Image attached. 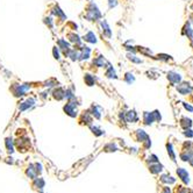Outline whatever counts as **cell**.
I'll use <instances>...</instances> for the list:
<instances>
[{"label": "cell", "mask_w": 193, "mask_h": 193, "mask_svg": "<svg viewBox=\"0 0 193 193\" xmlns=\"http://www.w3.org/2000/svg\"><path fill=\"white\" fill-rule=\"evenodd\" d=\"M27 88H28V86L14 84V85L12 86L11 91H12V93H13V96H14V97H22L26 93V91H27Z\"/></svg>", "instance_id": "6da1fadb"}, {"label": "cell", "mask_w": 193, "mask_h": 193, "mask_svg": "<svg viewBox=\"0 0 193 193\" xmlns=\"http://www.w3.org/2000/svg\"><path fill=\"white\" fill-rule=\"evenodd\" d=\"M64 112H65L69 117H71V118H74V117H77V113H78V111H77V106H76V104H73L72 101H69L68 104L64 106Z\"/></svg>", "instance_id": "7a4b0ae2"}, {"label": "cell", "mask_w": 193, "mask_h": 193, "mask_svg": "<svg viewBox=\"0 0 193 193\" xmlns=\"http://www.w3.org/2000/svg\"><path fill=\"white\" fill-rule=\"evenodd\" d=\"M177 90H178V92L180 93V94H183V96H187V94H191L193 92V87L190 84H187V83L179 84Z\"/></svg>", "instance_id": "3957f363"}, {"label": "cell", "mask_w": 193, "mask_h": 193, "mask_svg": "<svg viewBox=\"0 0 193 193\" xmlns=\"http://www.w3.org/2000/svg\"><path fill=\"white\" fill-rule=\"evenodd\" d=\"M168 79L171 84H179L182 82V76L175 71H170L168 73Z\"/></svg>", "instance_id": "277c9868"}, {"label": "cell", "mask_w": 193, "mask_h": 193, "mask_svg": "<svg viewBox=\"0 0 193 193\" xmlns=\"http://www.w3.org/2000/svg\"><path fill=\"white\" fill-rule=\"evenodd\" d=\"M177 173H178L179 178H180L185 184H188V183H190V179H188V178H190V176H188V172H187L185 169L179 168V169L177 170Z\"/></svg>", "instance_id": "5b68a950"}, {"label": "cell", "mask_w": 193, "mask_h": 193, "mask_svg": "<svg viewBox=\"0 0 193 193\" xmlns=\"http://www.w3.org/2000/svg\"><path fill=\"white\" fill-rule=\"evenodd\" d=\"M124 120L127 122H135V121H137V114H136V112L135 111L127 112L126 115H124Z\"/></svg>", "instance_id": "8992f818"}, {"label": "cell", "mask_w": 193, "mask_h": 193, "mask_svg": "<svg viewBox=\"0 0 193 193\" xmlns=\"http://www.w3.org/2000/svg\"><path fill=\"white\" fill-rule=\"evenodd\" d=\"M53 96H54V98L56 100H62L63 98H65V92L63 91V88L58 87V88H56L55 91L53 92Z\"/></svg>", "instance_id": "52a82bcc"}, {"label": "cell", "mask_w": 193, "mask_h": 193, "mask_svg": "<svg viewBox=\"0 0 193 193\" xmlns=\"http://www.w3.org/2000/svg\"><path fill=\"white\" fill-rule=\"evenodd\" d=\"M143 121H144V123L146 124H151L153 121V115H152V113H149V112H144L143 113Z\"/></svg>", "instance_id": "ba28073f"}, {"label": "cell", "mask_w": 193, "mask_h": 193, "mask_svg": "<svg viewBox=\"0 0 193 193\" xmlns=\"http://www.w3.org/2000/svg\"><path fill=\"white\" fill-rule=\"evenodd\" d=\"M136 135H137V141H138V142H144L146 140L149 138V136L144 133V130H141V129H138L136 132Z\"/></svg>", "instance_id": "9c48e42d"}, {"label": "cell", "mask_w": 193, "mask_h": 193, "mask_svg": "<svg viewBox=\"0 0 193 193\" xmlns=\"http://www.w3.org/2000/svg\"><path fill=\"white\" fill-rule=\"evenodd\" d=\"M84 41L90 42V43H96V42H97V40H96V35H94V33L88 32V33L84 36Z\"/></svg>", "instance_id": "30bf717a"}, {"label": "cell", "mask_w": 193, "mask_h": 193, "mask_svg": "<svg viewBox=\"0 0 193 193\" xmlns=\"http://www.w3.org/2000/svg\"><path fill=\"white\" fill-rule=\"evenodd\" d=\"M34 102H35V100H34V99H28L26 102H22V105L20 106V111H24V109L29 108L30 106H33V105H34Z\"/></svg>", "instance_id": "8fae6325"}, {"label": "cell", "mask_w": 193, "mask_h": 193, "mask_svg": "<svg viewBox=\"0 0 193 193\" xmlns=\"http://www.w3.org/2000/svg\"><path fill=\"white\" fill-rule=\"evenodd\" d=\"M180 126L184 127L185 129H187V128H191V126H192V120L188 119V118H183V119L180 120Z\"/></svg>", "instance_id": "7c38bea8"}, {"label": "cell", "mask_w": 193, "mask_h": 193, "mask_svg": "<svg viewBox=\"0 0 193 193\" xmlns=\"http://www.w3.org/2000/svg\"><path fill=\"white\" fill-rule=\"evenodd\" d=\"M27 176H29V178H32V179H35V178H36L37 171H36V169H34V165H30L29 168H28V170H27Z\"/></svg>", "instance_id": "4fadbf2b"}, {"label": "cell", "mask_w": 193, "mask_h": 193, "mask_svg": "<svg viewBox=\"0 0 193 193\" xmlns=\"http://www.w3.org/2000/svg\"><path fill=\"white\" fill-rule=\"evenodd\" d=\"M162 168H163V166L161 164H158V162H157L155 165H150V171L152 173H158V172L162 171Z\"/></svg>", "instance_id": "5bb4252c"}, {"label": "cell", "mask_w": 193, "mask_h": 193, "mask_svg": "<svg viewBox=\"0 0 193 193\" xmlns=\"http://www.w3.org/2000/svg\"><path fill=\"white\" fill-rule=\"evenodd\" d=\"M84 80H85V83H86L87 86H92V85H94V78H93L91 74H85Z\"/></svg>", "instance_id": "9a60e30c"}, {"label": "cell", "mask_w": 193, "mask_h": 193, "mask_svg": "<svg viewBox=\"0 0 193 193\" xmlns=\"http://www.w3.org/2000/svg\"><path fill=\"white\" fill-rule=\"evenodd\" d=\"M5 144H6V148H7V151L8 152H13L14 150H13V140L12 138H6L5 141Z\"/></svg>", "instance_id": "2e32d148"}, {"label": "cell", "mask_w": 193, "mask_h": 193, "mask_svg": "<svg viewBox=\"0 0 193 193\" xmlns=\"http://www.w3.org/2000/svg\"><path fill=\"white\" fill-rule=\"evenodd\" d=\"M166 148H168V152L170 153V156L172 158V161H176V155H175V151H173V148H172V144L171 143H168L166 144Z\"/></svg>", "instance_id": "e0dca14e"}, {"label": "cell", "mask_w": 193, "mask_h": 193, "mask_svg": "<svg viewBox=\"0 0 193 193\" xmlns=\"http://www.w3.org/2000/svg\"><path fill=\"white\" fill-rule=\"evenodd\" d=\"M161 180H162L163 183H169V184L175 183V179H173L172 177H170V176H162Z\"/></svg>", "instance_id": "ac0fdd59"}, {"label": "cell", "mask_w": 193, "mask_h": 193, "mask_svg": "<svg viewBox=\"0 0 193 193\" xmlns=\"http://www.w3.org/2000/svg\"><path fill=\"white\" fill-rule=\"evenodd\" d=\"M128 59H129L130 62H133V63H136V64H141V63H142V59L137 58L135 55H128Z\"/></svg>", "instance_id": "d6986e66"}, {"label": "cell", "mask_w": 193, "mask_h": 193, "mask_svg": "<svg viewBox=\"0 0 193 193\" xmlns=\"http://www.w3.org/2000/svg\"><path fill=\"white\" fill-rule=\"evenodd\" d=\"M124 80H126L128 84H132V83H134L135 78H134V76H133L132 73H126V76H124Z\"/></svg>", "instance_id": "ffe728a7"}, {"label": "cell", "mask_w": 193, "mask_h": 193, "mask_svg": "<svg viewBox=\"0 0 193 193\" xmlns=\"http://www.w3.org/2000/svg\"><path fill=\"white\" fill-rule=\"evenodd\" d=\"M137 49L136 50H138L140 53H142L143 55H151V50H149V49H146L144 47H136Z\"/></svg>", "instance_id": "44dd1931"}, {"label": "cell", "mask_w": 193, "mask_h": 193, "mask_svg": "<svg viewBox=\"0 0 193 193\" xmlns=\"http://www.w3.org/2000/svg\"><path fill=\"white\" fill-rule=\"evenodd\" d=\"M34 186H38V188H43L44 187V180H43L42 178L36 179L35 183H34Z\"/></svg>", "instance_id": "7402d4cb"}, {"label": "cell", "mask_w": 193, "mask_h": 193, "mask_svg": "<svg viewBox=\"0 0 193 193\" xmlns=\"http://www.w3.org/2000/svg\"><path fill=\"white\" fill-rule=\"evenodd\" d=\"M157 58L161 59V61H164V62H168L169 59H171V56H170V55H166V54H158V55H157Z\"/></svg>", "instance_id": "603a6c76"}, {"label": "cell", "mask_w": 193, "mask_h": 193, "mask_svg": "<svg viewBox=\"0 0 193 193\" xmlns=\"http://www.w3.org/2000/svg\"><path fill=\"white\" fill-rule=\"evenodd\" d=\"M185 32H186V35L188 36L190 40H193V32H192V29L190 28V26H188V24H186V26H185Z\"/></svg>", "instance_id": "cb8c5ba5"}, {"label": "cell", "mask_w": 193, "mask_h": 193, "mask_svg": "<svg viewBox=\"0 0 193 193\" xmlns=\"http://www.w3.org/2000/svg\"><path fill=\"white\" fill-rule=\"evenodd\" d=\"M106 76L108 77V78H115V72H114V70H113V68H108V70L106 71Z\"/></svg>", "instance_id": "d4e9b609"}, {"label": "cell", "mask_w": 193, "mask_h": 193, "mask_svg": "<svg viewBox=\"0 0 193 193\" xmlns=\"http://www.w3.org/2000/svg\"><path fill=\"white\" fill-rule=\"evenodd\" d=\"M91 129H92V133H93V134H96L97 136H100V135H102V134H104V132H102V130H100L99 128H97V127H92Z\"/></svg>", "instance_id": "484cf974"}, {"label": "cell", "mask_w": 193, "mask_h": 193, "mask_svg": "<svg viewBox=\"0 0 193 193\" xmlns=\"http://www.w3.org/2000/svg\"><path fill=\"white\" fill-rule=\"evenodd\" d=\"M152 115H153V120H155V121H161L162 117H161V114H159V112H158V111L152 112Z\"/></svg>", "instance_id": "4316f807"}, {"label": "cell", "mask_w": 193, "mask_h": 193, "mask_svg": "<svg viewBox=\"0 0 193 193\" xmlns=\"http://www.w3.org/2000/svg\"><path fill=\"white\" fill-rule=\"evenodd\" d=\"M184 135L186 137H193V130L191 129V128H187V129H185V132H184Z\"/></svg>", "instance_id": "83f0119b"}, {"label": "cell", "mask_w": 193, "mask_h": 193, "mask_svg": "<svg viewBox=\"0 0 193 193\" xmlns=\"http://www.w3.org/2000/svg\"><path fill=\"white\" fill-rule=\"evenodd\" d=\"M53 53H54V57H55L56 59H59V50L57 49V47H54Z\"/></svg>", "instance_id": "f1b7e54d"}, {"label": "cell", "mask_w": 193, "mask_h": 193, "mask_svg": "<svg viewBox=\"0 0 193 193\" xmlns=\"http://www.w3.org/2000/svg\"><path fill=\"white\" fill-rule=\"evenodd\" d=\"M184 107H185V109L186 111H188V112H191V113H193V107L190 105V104H187V102H184Z\"/></svg>", "instance_id": "f546056e"}, {"label": "cell", "mask_w": 193, "mask_h": 193, "mask_svg": "<svg viewBox=\"0 0 193 193\" xmlns=\"http://www.w3.org/2000/svg\"><path fill=\"white\" fill-rule=\"evenodd\" d=\"M163 193H170V188H169V187H165Z\"/></svg>", "instance_id": "4dcf8cb0"}, {"label": "cell", "mask_w": 193, "mask_h": 193, "mask_svg": "<svg viewBox=\"0 0 193 193\" xmlns=\"http://www.w3.org/2000/svg\"><path fill=\"white\" fill-rule=\"evenodd\" d=\"M192 19H193V18H192ZM192 23H193V20H192Z\"/></svg>", "instance_id": "1f68e13d"}, {"label": "cell", "mask_w": 193, "mask_h": 193, "mask_svg": "<svg viewBox=\"0 0 193 193\" xmlns=\"http://www.w3.org/2000/svg\"><path fill=\"white\" fill-rule=\"evenodd\" d=\"M192 9H193V5H192Z\"/></svg>", "instance_id": "d6a6232c"}]
</instances>
